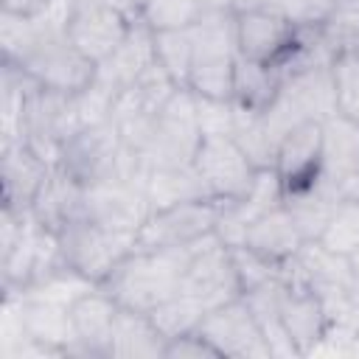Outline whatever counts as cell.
Instances as JSON below:
<instances>
[{
  "label": "cell",
  "instance_id": "cell-37",
  "mask_svg": "<svg viewBox=\"0 0 359 359\" xmlns=\"http://www.w3.org/2000/svg\"><path fill=\"white\" fill-rule=\"evenodd\" d=\"M112 3L121 6V0H67L70 8H84V6H112Z\"/></svg>",
  "mask_w": 359,
  "mask_h": 359
},
{
  "label": "cell",
  "instance_id": "cell-13",
  "mask_svg": "<svg viewBox=\"0 0 359 359\" xmlns=\"http://www.w3.org/2000/svg\"><path fill=\"white\" fill-rule=\"evenodd\" d=\"M236 42L238 56L280 67L297 45V25H292L272 6L258 11H241L236 14Z\"/></svg>",
  "mask_w": 359,
  "mask_h": 359
},
{
  "label": "cell",
  "instance_id": "cell-9",
  "mask_svg": "<svg viewBox=\"0 0 359 359\" xmlns=\"http://www.w3.org/2000/svg\"><path fill=\"white\" fill-rule=\"evenodd\" d=\"M188 297H194L205 311H213L236 297H241V280L233 264V252L227 244H222L213 236H208L199 250L194 252L185 278H182V289Z\"/></svg>",
  "mask_w": 359,
  "mask_h": 359
},
{
  "label": "cell",
  "instance_id": "cell-20",
  "mask_svg": "<svg viewBox=\"0 0 359 359\" xmlns=\"http://www.w3.org/2000/svg\"><path fill=\"white\" fill-rule=\"evenodd\" d=\"M81 202H84V185L73 180L65 168H50L45 185L39 188L36 199L31 202V216L50 233L65 230L70 222L81 219Z\"/></svg>",
  "mask_w": 359,
  "mask_h": 359
},
{
  "label": "cell",
  "instance_id": "cell-4",
  "mask_svg": "<svg viewBox=\"0 0 359 359\" xmlns=\"http://www.w3.org/2000/svg\"><path fill=\"white\" fill-rule=\"evenodd\" d=\"M202 140L196 123V101L188 87H180L154 115L146 143L140 146V157L149 168L160 165H185L194 163L196 146Z\"/></svg>",
  "mask_w": 359,
  "mask_h": 359
},
{
  "label": "cell",
  "instance_id": "cell-7",
  "mask_svg": "<svg viewBox=\"0 0 359 359\" xmlns=\"http://www.w3.org/2000/svg\"><path fill=\"white\" fill-rule=\"evenodd\" d=\"M224 202L216 199H191L163 210H151L143 227L137 230V244L143 250L157 247H191L216 230Z\"/></svg>",
  "mask_w": 359,
  "mask_h": 359
},
{
  "label": "cell",
  "instance_id": "cell-32",
  "mask_svg": "<svg viewBox=\"0 0 359 359\" xmlns=\"http://www.w3.org/2000/svg\"><path fill=\"white\" fill-rule=\"evenodd\" d=\"M39 36V17H20V14H0V48H3V62L8 65H22L28 50L34 48Z\"/></svg>",
  "mask_w": 359,
  "mask_h": 359
},
{
  "label": "cell",
  "instance_id": "cell-36",
  "mask_svg": "<svg viewBox=\"0 0 359 359\" xmlns=\"http://www.w3.org/2000/svg\"><path fill=\"white\" fill-rule=\"evenodd\" d=\"M269 6H272V0H230V8L236 14H241V11H258V8H269Z\"/></svg>",
  "mask_w": 359,
  "mask_h": 359
},
{
  "label": "cell",
  "instance_id": "cell-6",
  "mask_svg": "<svg viewBox=\"0 0 359 359\" xmlns=\"http://www.w3.org/2000/svg\"><path fill=\"white\" fill-rule=\"evenodd\" d=\"M194 168L202 177L208 196L224 205L238 202L258 174V168L250 163V157L238 149V143L230 135L202 137L194 154Z\"/></svg>",
  "mask_w": 359,
  "mask_h": 359
},
{
  "label": "cell",
  "instance_id": "cell-23",
  "mask_svg": "<svg viewBox=\"0 0 359 359\" xmlns=\"http://www.w3.org/2000/svg\"><path fill=\"white\" fill-rule=\"evenodd\" d=\"M280 286H283V280L275 278L269 283H261V286L244 292L241 297L252 309L272 356H297V351H294V345L283 328V320H280Z\"/></svg>",
  "mask_w": 359,
  "mask_h": 359
},
{
  "label": "cell",
  "instance_id": "cell-35",
  "mask_svg": "<svg viewBox=\"0 0 359 359\" xmlns=\"http://www.w3.org/2000/svg\"><path fill=\"white\" fill-rule=\"evenodd\" d=\"M53 6V0H3V11L20 17H39Z\"/></svg>",
  "mask_w": 359,
  "mask_h": 359
},
{
  "label": "cell",
  "instance_id": "cell-30",
  "mask_svg": "<svg viewBox=\"0 0 359 359\" xmlns=\"http://www.w3.org/2000/svg\"><path fill=\"white\" fill-rule=\"evenodd\" d=\"M205 314L208 311L194 297H188L185 292H177L174 297H168L165 303H160L157 309L149 311V317L154 320V325L160 328V334L165 339H177L182 334H194Z\"/></svg>",
  "mask_w": 359,
  "mask_h": 359
},
{
  "label": "cell",
  "instance_id": "cell-12",
  "mask_svg": "<svg viewBox=\"0 0 359 359\" xmlns=\"http://www.w3.org/2000/svg\"><path fill=\"white\" fill-rule=\"evenodd\" d=\"M132 22H135V14L118 3L84 6V8H70L65 34L98 67L104 59H109L123 45V39L132 31Z\"/></svg>",
  "mask_w": 359,
  "mask_h": 359
},
{
  "label": "cell",
  "instance_id": "cell-31",
  "mask_svg": "<svg viewBox=\"0 0 359 359\" xmlns=\"http://www.w3.org/2000/svg\"><path fill=\"white\" fill-rule=\"evenodd\" d=\"M317 241H323L328 250H334L339 255H353L359 250V196L342 199L331 210Z\"/></svg>",
  "mask_w": 359,
  "mask_h": 359
},
{
  "label": "cell",
  "instance_id": "cell-28",
  "mask_svg": "<svg viewBox=\"0 0 359 359\" xmlns=\"http://www.w3.org/2000/svg\"><path fill=\"white\" fill-rule=\"evenodd\" d=\"M154 59L171 76L177 87H188L194 65V39L191 28L185 31H157L154 34Z\"/></svg>",
  "mask_w": 359,
  "mask_h": 359
},
{
  "label": "cell",
  "instance_id": "cell-3",
  "mask_svg": "<svg viewBox=\"0 0 359 359\" xmlns=\"http://www.w3.org/2000/svg\"><path fill=\"white\" fill-rule=\"evenodd\" d=\"M59 236V252L62 264L90 283H104L112 269L135 250L137 236L123 230H109L104 224H95L90 219H76Z\"/></svg>",
  "mask_w": 359,
  "mask_h": 359
},
{
  "label": "cell",
  "instance_id": "cell-2",
  "mask_svg": "<svg viewBox=\"0 0 359 359\" xmlns=\"http://www.w3.org/2000/svg\"><path fill=\"white\" fill-rule=\"evenodd\" d=\"M194 65L188 90L208 98H233V73L238 62L236 42V11L216 8L205 11L191 25Z\"/></svg>",
  "mask_w": 359,
  "mask_h": 359
},
{
  "label": "cell",
  "instance_id": "cell-34",
  "mask_svg": "<svg viewBox=\"0 0 359 359\" xmlns=\"http://www.w3.org/2000/svg\"><path fill=\"white\" fill-rule=\"evenodd\" d=\"M165 359H219V353L199 331H194V334H182L177 339H168Z\"/></svg>",
  "mask_w": 359,
  "mask_h": 359
},
{
  "label": "cell",
  "instance_id": "cell-8",
  "mask_svg": "<svg viewBox=\"0 0 359 359\" xmlns=\"http://www.w3.org/2000/svg\"><path fill=\"white\" fill-rule=\"evenodd\" d=\"M317 185L337 202L359 196V121L339 112L323 121V163Z\"/></svg>",
  "mask_w": 359,
  "mask_h": 359
},
{
  "label": "cell",
  "instance_id": "cell-18",
  "mask_svg": "<svg viewBox=\"0 0 359 359\" xmlns=\"http://www.w3.org/2000/svg\"><path fill=\"white\" fill-rule=\"evenodd\" d=\"M154 62V34L135 17L132 22V31L129 36L123 39V45L109 56L104 59L98 67H95V81L101 87H107L109 93H121L126 90L132 81L140 79V73Z\"/></svg>",
  "mask_w": 359,
  "mask_h": 359
},
{
  "label": "cell",
  "instance_id": "cell-25",
  "mask_svg": "<svg viewBox=\"0 0 359 359\" xmlns=\"http://www.w3.org/2000/svg\"><path fill=\"white\" fill-rule=\"evenodd\" d=\"M230 137L238 143V149L250 157V163L255 168H275L278 143H275V137H272V132H269L261 109H247V107H238L236 104Z\"/></svg>",
  "mask_w": 359,
  "mask_h": 359
},
{
  "label": "cell",
  "instance_id": "cell-15",
  "mask_svg": "<svg viewBox=\"0 0 359 359\" xmlns=\"http://www.w3.org/2000/svg\"><path fill=\"white\" fill-rule=\"evenodd\" d=\"M323 163V121H306L286 132L278 143L275 171L280 174L286 194L317 182Z\"/></svg>",
  "mask_w": 359,
  "mask_h": 359
},
{
  "label": "cell",
  "instance_id": "cell-17",
  "mask_svg": "<svg viewBox=\"0 0 359 359\" xmlns=\"http://www.w3.org/2000/svg\"><path fill=\"white\" fill-rule=\"evenodd\" d=\"M50 165L25 143H6L0 149V180H3V205L28 210L45 185Z\"/></svg>",
  "mask_w": 359,
  "mask_h": 359
},
{
  "label": "cell",
  "instance_id": "cell-29",
  "mask_svg": "<svg viewBox=\"0 0 359 359\" xmlns=\"http://www.w3.org/2000/svg\"><path fill=\"white\" fill-rule=\"evenodd\" d=\"M331 84L337 112L359 121V48H345L331 56Z\"/></svg>",
  "mask_w": 359,
  "mask_h": 359
},
{
  "label": "cell",
  "instance_id": "cell-1",
  "mask_svg": "<svg viewBox=\"0 0 359 359\" xmlns=\"http://www.w3.org/2000/svg\"><path fill=\"white\" fill-rule=\"evenodd\" d=\"M202 241H196L191 247H157V250L135 247L101 286L121 306L137 309V311H151L182 289L185 269Z\"/></svg>",
  "mask_w": 359,
  "mask_h": 359
},
{
  "label": "cell",
  "instance_id": "cell-24",
  "mask_svg": "<svg viewBox=\"0 0 359 359\" xmlns=\"http://www.w3.org/2000/svg\"><path fill=\"white\" fill-rule=\"evenodd\" d=\"M283 84V73L275 65H261L238 56L233 73V101L247 109H266Z\"/></svg>",
  "mask_w": 359,
  "mask_h": 359
},
{
  "label": "cell",
  "instance_id": "cell-27",
  "mask_svg": "<svg viewBox=\"0 0 359 359\" xmlns=\"http://www.w3.org/2000/svg\"><path fill=\"white\" fill-rule=\"evenodd\" d=\"M208 8L202 0H146L135 14L151 34L157 31H185L191 28Z\"/></svg>",
  "mask_w": 359,
  "mask_h": 359
},
{
  "label": "cell",
  "instance_id": "cell-11",
  "mask_svg": "<svg viewBox=\"0 0 359 359\" xmlns=\"http://www.w3.org/2000/svg\"><path fill=\"white\" fill-rule=\"evenodd\" d=\"M149 213H151V208H149L143 182L112 177V180H98V182L84 185L81 216L95 224L137 236V230L143 227Z\"/></svg>",
  "mask_w": 359,
  "mask_h": 359
},
{
  "label": "cell",
  "instance_id": "cell-14",
  "mask_svg": "<svg viewBox=\"0 0 359 359\" xmlns=\"http://www.w3.org/2000/svg\"><path fill=\"white\" fill-rule=\"evenodd\" d=\"M118 311H121V303L101 283L84 289L70 303V325H73L79 356L107 359V345H109V334Z\"/></svg>",
  "mask_w": 359,
  "mask_h": 359
},
{
  "label": "cell",
  "instance_id": "cell-22",
  "mask_svg": "<svg viewBox=\"0 0 359 359\" xmlns=\"http://www.w3.org/2000/svg\"><path fill=\"white\" fill-rule=\"evenodd\" d=\"M143 188H146V199H149L151 210H163V208L191 202V199H210L194 163L149 168Z\"/></svg>",
  "mask_w": 359,
  "mask_h": 359
},
{
  "label": "cell",
  "instance_id": "cell-10",
  "mask_svg": "<svg viewBox=\"0 0 359 359\" xmlns=\"http://www.w3.org/2000/svg\"><path fill=\"white\" fill-rule=\"evenodd\" d=\"M219 353V359H272L264 331L244 297L208 311L196 328Z\"/></svg>",
  "mask_w": 359,
  "mask_h": 359
},
{
  "label": "cell",
  "instance_id": "cell-19",
  "mask_svg": "<svg viewBox=\"0 0 359 359\" xmlns=\"http://www.w3.org/2000/svg\"><path fill=\"white\" fill-rule=\"evenodd\" d=\"M165 345L168 339L160 334L149 311L121 306L109 334L107 359H165Z\"/></svg>",
  "mask_w": 359,
  "mask_h": 359
},
{
  "label": "cell",
  "instance_id": "cell-26",
  "mask_svg": "<svg viewBox=\"0 0 359 359\" xmlns=\"http://www.w3.org/2000/svg\"><path fill=\"white\" fill-rule=\"evenodd\" d=\"M283 205H286L289 213L294 216V222H297L303 238L311 241V238H320V233H323V227H325L331 210H334L339 202H337L331 194H325V191L314 182V185H309V188L289 191L286 199H283Z\"/></svg>",
  "mask_w": 359,
  "mask_h": 359
},
{
  "label": "cell",
  "instance_id": "cell-38",
  "mask_svg": "<svg viewBox=\"0 0 359 359\" xmlns=\"http://www.w3.org/2000/svg\"><path fill=\"white\" fill-rule=\"evenodd\" d=\"M202 6L208 11H216V8H230V0H202ZM233 11V8H230Z\"/></svg>",
  "mask_w": 359,
  "mask_h": 359
},
{
  "label": "cell",
  "instance_id": "cell-5",
  "mask_svg": "<svg viewBox=\"0 0 359 359\" xmlns=\"http://www.w3.org/2000/svg\"><path fill=\"white\" fill-rule=\"evenodd\" d=\"M81 129L79 109H76V95L48 90V87H34L25 98V112H22V140L50 165L56 168L62 160L65 143Z\"/></svg>",
  "mask_w": 359,
  "mask_h": 359
},
{
  "label": "cell",
  "instance_id": "cell-40",
  "mask_svg": "<svg viewBox=\"0 0 359 359\" xmlns=\"http://www.w3.org/2000/svg\"><path fill=\"white\" fill-rule=\"evenodd\" d=\"M348 258H351V269H353V272H359V250H356L353 255H348Z\"/></svg>",
  "mask_w": 359,
  "mask_h": 359
},
{
  "label": "cell",
  "instance_id": "cell-21",
  "mask_svg": "<svg viewBox=\"0 0 359 359\" xmlns=\"http://www.w3.org/2000/svg\"><path fill=\"white\" fill-rule=\"evenodd\" d=\"M303 241L306 238H303V233H300V227H297V222L286 205H278L269 213L258 216L247 227V236H244V244L252 252L264 255L266 261H272L278 266L286 264L289 258H294L300 252Z\"/></svg>",
  "mask_w": 359,
  "mask_h": 359
},
{
  "label": "cell",
  "instance_id": "cell-16",
  "mask_svg": "<svg viewBox=\"0 0 359 359\" xmlns=\"http://www.w3.org/2000/svg\"><path fill=\"white\" fill-rule=\"evenodd\" d=\"M280 320L283 328L297 351V356L314 353L320 339L328 328V311L323 297L306 283H286L280 286Z\"/></svg>",
  "mask_w": 359,
  "mask_h": 359
},
{
  "label": "cell",
  "instance_id": "cell-33",
  "mask_svg": "<svg viewBox=\"0 0 359 359\" xmlns=\"http://www.w3.org/2000/svg\"><path fill=\"white\" fill-rule=\"evenodd\" d=\"M194 101H196V123L202 137L233 132V115H236L233 98H208L194 93Z\"/></svg>",
  "mask_w": 359,
  "mask_h": 359
},
{
  "label": "cell",
  "instance_id": "cell-39",
  "mask_svg": "<svg viewBox=\"0 0 359 359\" xmlns=\"http://www.w3.org/2000/svg\"><path fill=\"white\" fill-rule=\"evenodd\" d=\"M143 3H146V0H121V6H123L126 11H132V14H137Z\"/></svg>",
  "mask_w": 359,
  "mask_h": 359
}]
</instances>
